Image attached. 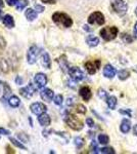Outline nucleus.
<instances>
[{
  "instance_id": "f257e3e1",
  "label": "nucleus",
  "mask_w": 137,
  "mask_h": 154,
  "mask_svg": "<svg viewBox=\"0 0 137 154\" xmlns=\"http://www.w3.org/2000/svg\"><path fill=\"white\" fill-rule=\"evenodd\" d=\"M52 21L58 26H63L64 28H70L73 25V21L67 14L64 12H55L52 14Z\"/></svg>"
},
{
  "instance_id": "f03ea898",
  "label": "nucleus",
  "mask_w": 137,
  "mask_h": 154,
  "mask_svg": "<svg viewBox=\"0 0 137 154\" xmlns=\"http://www.w3.org/2000/svg\"><path fill=\"white\" fill-rule=\"evenodd\" d=\"M64 121L74 131H81L83 128V122L79 118H77L75 115H73V114H68L64 117Z\"/></svg>"
},
{
  "instance_id": "7ed1b4c3",
  "label": "nucleus",
  "mask_w": 137,
  "mask_h": 154,
  "mask_svg": "<svg viewBox=\"0 0 137 154\" xmlns=\"http://www.w3.org/2000/svg\"><path fill=\"white\" fill-rule=\"evenodd\" d=\"M111 5L114 11L119 16H124L128 9V5L124 0H111Z\"/></svg>"
},
{
  "instance_id": "20e7f679",
  "label": "nucleus",
  "mask_w": 137,
  "mask_h": 154,
  "mask_svg": "<svg viewBox=\"0 0 137 154\" xmlns=\"http://www.w3.org/2000/svg\"><path fill=\"white\" fill-rule=\"evenodd\" d=\"M41 51H42V49L40 48H38V46H36V45H32L31 48L28 49V51H27V62H28V64L33 65V64L36 63L37 59L40 56Z\"/></svg>"
},
{
  "instance_id": "39448f33",
  "label": "nucleus",
  "mask_w": 137,
  "mask_h": 154,
  "mask_svg": "<svg viewBox=\"0 0 137 154\" xmlns=\"http://www.w3.org/2000/svg\"><path fill=\"white\" fill-rule=\"evenodd\" d=\"M119 30L117 27H106L100 31V35L106 41L113 40L118 35Z\"/></svg>"
},
{
  "instance_id": "423d86ee",
  "label": "nucleus",
  "mask_w": 137,
  "mask_h": 154,
  "mask_svg": "<svg viewBox=\"0 0 137 154\" xmlns=\"http://www.w3.org/2000/svg\"><path fill=\"white\" fill-rule=\"evenodd\" d=\"M68 72H69V75L71 76V78L75 81H81L85 78L83 71L80 68H78V67H72V68L69 69Z\"/></svg>"
},
{
  "instance_id": "0eeeda50",
  "label": "nucleus",
  "mask_w": 137,
  "mask_h": 154,
  "mask_svg": "<svg viewBox=\"0 0 137 154\" xmlns=\"http://www.w3.org/2000/svg\"><path fill=\"white\" fill-rule=\"evenodd\" d=\"M106 20H104V17L101 12L99 11H95L93 14H91L88 18V23L89 24H96V25H103Z\"/></svg>"
},
{
  "instance_id": "6e6552de",
  "label": "nucleus",
  "mask_w": 137,
  "mask_h": 154,
  "mask_svg": "<svg viewBox=\"0 0 137 154\" xmlns=\"http://www.w3.org/2000/svg\"><path fill=\"white\" fill-rule=\"evenodd\" d=\"M30 110H31V112L33 114H35V115H40V114L46 112L47 107L44 105L43 103L36 102V103L31 104V106H30Z\"/></svg>"
},
{
  "instance_id": "1a4fd4ad",
  "label": "nucleus",
  "mask_w": 137,
  "mask_h": 154,
  "mask_svg": "<svg viewBox=\"0 0 137 154\" xmlns=\"http://www.w3.org/2000/svg\"><path fill=\"white\" fill-rule=\"evenodd\" d=\"M35 93H36V88L34 86L33 83H29L27 86L19 89V94L26 99H30Z\"/></svg>"
},
{
  "instance_id": "9d476101",
  "label": "nucleus",
  "mask_w": 137,
  "mask_h": 154,
  "mask_svg": "<svg viewBox=\"0 0 137 154\" xmlns=\"http://www.w3.org/2000/svg\"><path fill=\"white\" fill-rule=\"evenodd\" d=\"M34 80L39 88H43L47 83V76L44 73H37L34 77Z\"/></svg>"
},
{
  "instance_id": "9b49d317",
  "label": "nucleus",
  "mask_w": 137,
  "mask_h": 154,
  "mask_svg": "<svg viewBox=\"0 0 137 154\" xmlns=\"http://www.w3.org/2000/svg\"><path fill=\"white\" fill-rule=\"evenodd\" d=\"M100 67V61L99 60H96V61H93V62H87L85 64V68L86 70L88 71L89 74H94L95 72L97 71V69Z\"/></svg>"
},
{
  "instance_id": "f8f14e48",
  "label": "nucleus",
  "mask_w": 137,
  "mask_h": 154,
  "mask_svg": "<svg viewBox=\"0 0 137 154\" xmlns=\"http://www.w3.org/2000/svg\"><path fill=\"white\" fill-rule=\"evenodd\" d=\"M40 96L43 101L51 102L52 99L54 98V93L53 91H51L49 88H42V91H40Z\"/></svg>"
},
{
  "instance_id": "ddd939ff",
  "label": "nucleus",
  "mask_w": 137,
  "mask_h": 154,
  "mask_svg": "<svg viewBox=\"0 0 137 154\" xmlns=\"http://www.w3.org/2000/svg\"><path fill=\"white\" fill-rule=\"evenodd\" d=\"M38 122L40 123L41 126H48L50 125L51 122V119H50V116L46 113H42L39 115L38 117Z\"/></svg>"
},
{
  "instance_id": "4468645a",
  "label": "nucleus",
  "mask_w": 137,
  "mask_h": 154,
  "mask_svg": "<svg viewBox=\"0 0 137 154\" xmlns=\"http://www.w3.org/2000/svg\"><path fill=\"white\" fill-rule=\"evenodd\" d=\"M79 94H80V96L82 97V99H83L84 101H86V102L90 100L91 97H92L90 88H87V86H83V88H81L80 91H79Z\"/></svg>"
},
{
  "instance_id": "2eb2a0df",
  "label": "nucleus",
  "mask_w": 137,
  "mask_h": 154,
  "mask_svg": "<svg viewBox=\"0 0 137 154\" xmlns=\"http://www.w3.org/2000/svg\"><path fill=\"white\" fill-rule=\"evenodd\" d=\"M103 75L106 78H113L116 75V69L114 68L112 65H106L103 68Z\"/></svg>"
},
{
  "instance_id": "dca6fc26",
  "label": "nucleus",
  "mask_w": 137,
  "mask_h": 154,
  "mask_svg": "<svg viewBox=\"0 0 137 154\" xmlns=\"http://www.w3.org/2000/svg\"><path fill=\"white\" fill-rule=\"evenodd\" d=\"M2 22H3V25L7 28H13L14 27V21H13V18L10 16V14H6V16L3 17L2 19Z\"/></svg>"
},
{
  "instance_id": "f3484780",
  "label": "nucleus",
  "mask_w": 137,
  "mask_h": 154,
  "mask_svg": "<svg viewBox=\"0 0 137 154\" xmlns=\"http://www.w3.org/2000/svg\"><path fill=\"white\" fill-rule=\"evenodd\" d=\"M86 42L90 48H95V46L98 45L99 43V39L97 38L96 36H93V35H89L88 37L86 38Z\"/></svg>"
},
{
  "instance_id": "a211bd4d",
  "label": "nucleus",
  "mask_w": 137,
  "mask_h": 154,
  "mask_svg": "<svg viewBox=\"0 0 137 154\" xmlns=\"http://www.w3.org/2000/svg\"><path fill=\"white\" fill-rule=\"evenodd\" d=\"M120 128H121V131L123 134L129 133V131H130V128H131V122L128 120V119H124V120L122 121V123H121Z\"/></svg>"
},
{
  "instance_id": "6ab92c4d",
  "label": "nucleus",
  "mask_w": 137,
  "mask_h": 154,
  "mask_svg": "<svg viewBox=\"0 0 137 154\" xmlns=\"http://www.w3.org/2000/svg\"><path fill=\"white\" fill-rule=\"evenodd\" d=\"M8 104L12 108H17L19 106V104H21V101L16 96H10L8 99Z\"/></svg>"
},
{
  "instance_id": "aec40b11",
  "label": "nucleus",
  "mask_w": 137,
  "mask_h": 154,
  "mask_svg": "<svg viewBox=\"0 0 137 154\" xmlns=\"http://www.w3.org/2000/svg\"><path fill=\"white\" fill-rule=\"evenodd\" d=\"M25 16H26V18L28 19V21L32 22L34 21L35 19H37V12L34 11V9L32 8H28L25 12Z\"/></svg>"
},
{
  "instance_id": "412c9836",
  "label": "nucleus",
  "mask_w": 137,
  "mask_h": 154,
  "mask_svg": "<svg viewBox=\"0 0 137 154\" xmlns=\"http://www.w3.org/2000/svg\"><path fill=\"white\" fill-rule=\"evenodd\" d=\"M42 65H43L44 68H46V69L50 68V65H51L50 57H49V54L47 53H45L43 56H42Z\"/></svg>"
},
{
  "instance_id": "4be33fe9",
  "label": "nucleus",
  "mask_w": 137,
  "mask_h": 154,
  "mask_svg": "<svg viewBox=\"0 0 137 154\" xmlns=\"http://www.w3.org/2000/svg\"><path fill=\"white\" fill-rule=\"evenodd\" d=\"M58 63H59V65H61V70H63L64 72H67V71H69V65H68V62H67V60H66V57L63 56V57H61V58L58 59Z\"/></svg>"
},
{
  "instance_id": "5701e85b",
  "label": "nucleus",
  "mask_w": 137,
  "mask_h": 154,
  "mask_svg": "<svg viewBox=\"0 0 137 154\" xmlns=\"http://www.w3.org/2000/svg\"><path fill=\"white\" fill-rule=\"evenodd\" d=\"M106 103H108V106L109 109H115L117 106V99L116 97L114 96H111V97H108L106 99Z\"/></svg>"
},
{
  "instance_id": "b1692460",
  "label": "nucleus",
  "mask_w": 137,
  "mask_h": 154,
  "mask_svg": "<svg viewBox=\"0 0 137 154\" xmlns=\"http://www.w3.org/2000/svg\"><path fill=\"white\" fill-rule=\"evenodd\" d=\"M28 4H29L28 0H19V1L16 3V11H23Z\"/></svg>"
},
{
  "instance_id": "393cba45",
  "label": "nucleus",
  "mask_w": 137,
  "mask_h": 154,
  "mask_svg": "<svg viewBox=\"0 0 137 154\" xmlns=\"http://www.w3.org/2000/svg\"><path fill=\"white\" fill-rule=\"evenodd\" d=\"M118 76H119V79H120V80H125V79H127L129 76H130V73H129L127 70H120L118 73Z\"/></svg>"
},
{
  "instance_id": "a878e982",
  "label": "nucleus",
  "mask_w": 137,
  "mask_h": 154,
  "mask_svg": "<svg viewBox=\"0 0 137 154\" xmlns=\"http://www.w3.org/2000/svg\"><path fill=\"white\" fill-rule=\"evenodd\" d=\"M98 142L100 144H108L109 142V138L106 135H104V134H101V135L98 136Z\"/></svg>"
},
{
  "instance_id": "bb28decb",
  "label": "nucleus",
  "mask_w": 137,
  "mask_h": 154,
  "mask_svg": "<svg viewBox=\"0 0 137 154\" xmlns=\"http://www.w3.org/2000/svg\"><path fill=\"white\" fill-rule=\"evenodd\" d=\"M9 141L11 142V144H13V145L16 146V147H17V148H21V149H23V150H26V149H27L23 145V144H22L21 142H19L17 140H16L14 138H9Z\"/></svg>"
},
{
  "instance_id": "cd10ccee",
  "label": "nucleus",
  "mask_w": 137,
  "mask_h": 154,
  "mask_svg": "<svg viewBox=\"0 0 137 154\" xmlns=\"http://www.w3.org/2000/svg\"><path fill=\"white\" fill-rule=\"evenodd\" d=\"M75 145L78 149H81L84 145V140L81 137H77V138H75Z\"/></svg>"
},
{
  "instance_id": "c85d7f7f",
  "label": "nucleus",
  "mask_w": 137,
  "mask_h": 154,
  "mask_svg": "<svg viewBox=\"0 0 137 154\" xmlns=\"http://www.w3.org/2000/svg\"><path fill=\"white\" fill-rule=\"evenodd\" d=\"M63 101H64V98H63V96H61V95H57V96H55L53 98L54 104L57 105V106H61V104H63Z\"/></svg>"
},
{
  "instance_id": "c756f323",
  "label": "nucleus",
  "mask_w": 137,
  "mask_h": 154,
  "mask_svg": "<svg viewBox=\"0 0 137 154\" xmlns=\"http://www.w3.org/2000/svg\"><path fill=\"white\" fill-rule=\"evenodd\" d=\"M99 153H103V154H114L115 153V150L113 148H109V147H106V148H101L99 149Z\"/></svg>"
},
{
  "instance_id": "7c9ffc66",
  "label": "nucleus",
  "mask_w": 137,
  "mask_h": 154,
  "mask_svg": "<svg viewBox=\"0 0 137 154\" xmlns=\"http://www.w3.org/2000/svg\"><path fill=\"white\" fill-rule=\"evenodd\" d=\"M122 39H123V41L125 42V43H131L132 41H133V38L129 35V34H122Z\"/></svg>"
},
{
  "instance_id": "2f4dec72",
  "label": "nucleus",
  "mask_w": 137,
  "mask_h": 154,
  "mask_svg": "<svg viewBox=\"0 0 137 154\" xmlns=\"http://www.w3.org/2000/svg\"><path fill=\"white\" fill-rule=\"evenodd\" d=\"M76 111H77V113L85 114L86 113V108H85V106H84V105L79 104V105H77V107H76Z\"/></svg>"
},
{
  "instance_id": "473e14b6",
  "label": "nucleus",
  "mask_w": 137,
  "mask_h": 154,
  "mask_svg": "<svg viewBox=\"0 0 137 154\" xmlns=\"http://www.w3.org/2000/svg\"><path fill=\"white\" fill-rule=\"evenodd\" d=\"M98 97L100 99H108V93H106L104 89H103V88H99L98 89Z\"/></svg>"
},
{
  "instance_id": "72a5a7b5",
  "label": "nucleus",
  "mask_w": 137,
  "mask_h": 154,
  "mask_svg": "<svg viewBox=\"0 0 137 154\" xmlns=\"http://www.w3.org/2000/svg\"><path fill=\"white\" fill-rule=\"evenodd\" d=\"M17 137L19 138V140L21 141H23L24 143H26V142H28V140H29V137H27L25 134H23V133H21V134H19L17 135Z\"/></svg>"
},
{
  "instance_id": "f704fd0d",
  "label": "nucleus",
  "mask_w": 137,
  "mask_h": 154,
  "mask_svg": "<svg viewBox=\"0 0 137 154\" xmlns=\"http://www.w3.org/2000/svg\"><path fill=\"white\" fill-rule=\"evenodd\" d=\"M91 147H92V149H93V150H92V152H93V153H99V151H98L99 149L97 148V145H96L95 141H93V142H92Z\"/></svg>"
},
{
  "instance_id": "c9c22d12",
  "label": "nucleus",
  "mask_w": 137,
  "mask_h": 154,
  "mask_svg": "<svg viewBox=\"0 0 137 154\" xmlns=\"http://www.w3.org/2000/svg\"><path fill=\"white\" fill-rule=\"evenodd\" d=\"M7 5L9 6H13V5H16V3L19 2V0H5Z\"/></svg>"
},
{
  "instance_id": "e433bc0d",
  "label": "nucleus",
  "mask_w": 137,
  "mask_h": 154,
  "mask_svg": "<svg viewBox=\"0 0 137 154\" xmlns=\"http://www.w3.org/2000/svg\"><path fill=\"white\" fill-rule=\"evenodd\" d=\"M86 123H87V125L90 126V128H92V126H94V121H93V119L90 118V117H88V118L86 119Z\"/></svg>"
},
{
  "instance_id": "4c0bfd02",
  "label": "nucleus",
  "mask_w": 137,
  "mask_h": 154,
  "mask_svg": "<svg viewBox=\"0 0 137 154\" xmlns=\"http://www.w3.org/2000/svg\"><path fill=\"white\" fill-rule=\"evenodd\" d=\"M9 131H7L5 130V128H0V136H2V135H5V136H8L9 135Z\"/></svg>"
},
{
  "instance_id": "58836bf2",
  "label": "nucleus",
  "mask_w": 137,
  "mask_h": 154,
  "mask_svg": "<svg viewBox=\"0 0 137 154\" xmlns=\"http://www.w3.org/2000/svg\"><path fill=\"white\" fill-rule=\"evenodd\" d=\"M34 7H35V9H36V11H38V12H43L44 11V7L41 6V5H39V4H35Z\"/></svg>"
},
{
  "instance_id": "ea45409f",
  "label": "nucleus",
  "mask_w": 137,
  "mask_h": 154,
  "mask_svg": "<svg viewBox=\"0 0 137 154\" xmlns=\"http://www.w3.org/2000/svg\"><path fill=\"white\" fill-rule=\"evenodd\" d=\"M6 46V43H5V40H4L2 37H0V48H4Z\"/></svg>"
},
{
  "instance_id": "a19ab883",
  "label": "nucleus",
  "mask_w": 137,
  "mask_h": 154,
  "mask_svg": "<svg viewBox=\"0 0 137 154\" xmlns=\"http://www.w3.org/2000/svg\"><path fill=\"white\" fill-rule=\"evenodd\" d=\"M120 113L121 114H126V115L131 116V110H130V109H129V110H120Z\"/></svg>"
},
{
  "instance_id": "79ce46f5",
  "label": "nucleus",
  "mask_w": 137,
  "mask_h": 154,
  "mask_svg": "<svg viewBox=\"0 0 137 154\" xmlns=\"http://www.w3.org/2000/svg\"><path fill=\"white\" fill-rule=\"evenodd\" d=\"M43 3H47V4H53L55 3L56 0H41Z\"/></svg>"
},
{
  "instance_id": "37998d69",
  "label": "nucleus",
  "mask_w": 137,
  "mask_h": 154,
  "mask_svg": "<svg viewBox=\"0 0 137 154\" xmlns=\"http://www.w3.org/2000/svg\"><path fill=\"white\" fill-rule=\"evenodd\" d=\"M74 103V98H69L68 99V102H67V104H68V106H72Z\"/></svg>"
},
{
  "instance_id": "c03bdc74",
  "label": "nucleus",
  "mask_w": 137,
  "mask_h": 154,
  "mask_svg": "<svg viewBox=\"0 0 137 154\" xmlns=\"http://www.w3.org/2000/svg\"><path fill=\"white\" fill-rule=\"evenodd\" d=\"M16 84H22V83H23V79H22L21 77L17 76L16 78Z\"/></svg>"
},
{
  "instance_id": "a18cd8bd",
  "label": "nucleus",
  "mask_w": 137,
  "mask_h": 154,
  "mask_svg": "<svg viewBox=\"0 0 137 154\" xmlns=\"http://www.w3.org/2000/svg\"><path fill=\"white\" fill-rule=\"evenodd\" d=\"M134 35L137 37V23L134 25Z\"/></svg>"
},
{
  "instance_id": "49530a36",
  "label": "nucleus",
  "mask_w": 137,
  "mask_h": 154,
  "mask_svg": "<svg viewBox=\"0 0 137 154\" xmlns=\"http://www.w3.org/2000/svg\"><path fill=\"white\" fill-rule=\"evenodd\" d=\"M133 133H134V135L137 136V125H134V128H133Z\"/></svg>"
},
{
  "instance_id": "de8ad7c7",
  "label": "nucleus",
  "mask_w": 137,
  "mask_h": 154,
  "mask_svg": "<svg viewBox=\"0 0 137 154\" xmlns=\"http://www.w3.org/2000/svg\"><path fill=\"white\" fill-rule=\"evenodd\" d=\"M3 6V0H0V7Z\"/></svg>"
},
{
  "instance_id": "09e8293b",
  "label": "nucleus",
  "mask_w": 137,
  "mask_h": 154,
  "mask_svg": "<svg viewBox=\"0 0 137 154\" xmlns=\"http://www.w3.org/2000/svg\"><path fill=\"white\" fill-rule=\"evenodd\" d=\"M2 19V11H0V20Z\"/></svg>"
},
{
  "instance_id": "8fccbe9b",
  "label": "nucleus",
  "mask_w": 137,
  "mask_h": 154,
  "mask_svg": "<svg viewBox=\"0 0 137 154\" xmlns=\"http://www.w3.org/2000/svg\"><path fill=\"white\" fill-rule=\"evenodd\" d=\"M133 70L135 71V72H137V66H136V67H134V68H133Z\"/></svg>"
},
{
  "instance_id": "3c124183",
  "label": "nucleus",
  "mask_w": 137,
  "mask_h": 154,
  "mask_svg": "<svg viewBox=\"0 0 137 154\" xmlns=\"http://www.w3.org/2000/svg\"><path fill=\"white\" fill-rule=\"evenodd\" d=\"M135 14H136V16H137V7H136V9H135Z\"/></svg>"
}]
</instances>
